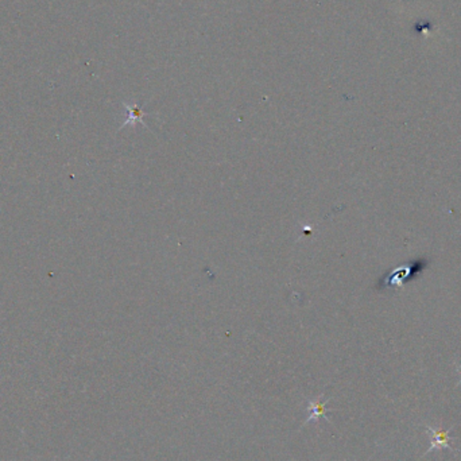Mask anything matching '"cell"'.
I'll use <instances>...</instances> for the list:
<instances>
[{
	"label": "cell",
	"mask_w": 461,
	"mask_h": 461,
	"mask_svg": "<svg viewBox=\"0 0 461 461\" xmlns=\"http://www.w3.org/2000/svg\"><path fill=\"white\" fill-rule=\"evenodd\" d=\"M123 106L126 107V109L129 111V119L126 120V123H123L121 127H126L129 124H136V121H139V123H142L145 126V116L148 115L147 112H145L141 107L135 104V103L134 104L124 103Z\"/></svg>",
	"instance_id": "6da1fadb"
},
{
	"label": "cell",
	"mask_w": 461,
	"mask_h": 461,
	"mask_svg": "<svg viewBox=\"0 0 461 461\" xmlns=\"http://www.w3.org/2000/svg\"><path fill=\"white\" fill-rule=\"evenodd\" d=\"M324 406H325V403H320L318 402V399L317 401H313L312 403H310V410H312V414H310V417H309V420H308V422L309 421H315L316 418H318L321 414H324Z\"/></svg>",
	"instance_id": "3957f363"
},
{
	"label": "cell",
	"mask_w": 461,
	"mask_h": 461,
	"mask_svg": "<svg viewBox=\"0 0 461 461\" xmlns=\"http://www.w3.org/2000/svg\"><path fill=\"white\" fill-rule=\"evenodd\" d=\"M428 432L433 437L432 438V445H430V448L428 452H430L432 449L435 448L452 449V445L449 444V437L447 432H435V429H432L430 426H428Z\"/></svg>",
	"instance_id": "7a4b0ae2"
}]
</instances>
